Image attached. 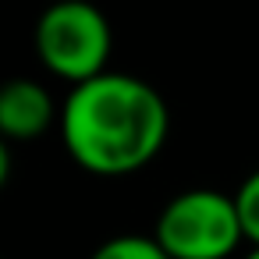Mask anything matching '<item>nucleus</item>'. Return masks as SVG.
Wrapping results in <instances>:
<instances>
[{
  "mask_svg": "<svg viewBox=\"0 0 259 259\" xmlns=\"http://www.w3.org/2000/svg\"><path fill=\"white\" fill-rule=\"evenodd\" d=\"M167 132L170 114L163 96L128 71H107L75 85L61 103L64 149L96 178H128L149 167Z\"/></svg>",
  "mask_w": 259,
  "mask_h": 259,
  "instance_id": "1",
  "label": "nucleus"
},
{
  "mask_svg": "<svg viewBox=\"0 0 259 259\" xmlns=\"http://www.w3.org/2000/svg\"><path fill=\"white\" fill-rule=\"evenodd\" d=\"M110 50L114 29L89 0H57L36 22V54L43 68L71 82V89L107 75Z\"/></svg>",
  "mask_w": 259,
  "mask_h": 259,
  "instance_id": "2",
  "label": "nucleus"
},
{
  "mask_svg": "<svg viewBox=\"0 0 259 259\" xmlns=\"http://www.w3.org/2000/svg\"><path fill=\"white\" fill-rule=\"evenodd\" d=\"M153 238L170 259H227L245 241V231L234 195L217 188H188L160 209Z\"/></svg>",
  "mask_w": 259,
  "mask_h": 259,
  "instance_id": "3",
  "label": "nucleus"
},
{
  "mask_svg": "<svg viewBox=\"0 0 259 259\" xmlns=\"http://www.w3.org/2000/svg\"><path fill=\"white\" fill-rule=\"evenodd\" d=\"M54 121H61V110L47 85L32 78H11L0 89V132L8 139H39Z\"/></svg>",
  "mask_w": 259,
  "mask_h": 259,
  "instance_id": "4",
  "label": "nucleus"
},
{
  "mask_svg": "<svg viewBox=\"0 0 259 259\" xmlns=\"http://www.w3.org/2000/svg\"><path fill=\"white\" fill-rule=\"evenodd\" d=\"M89 259H170L163 248H160V241L149 234V238H142V234H117V238H107Z\"/></svg>",
  "mask_w": 259,
  "mask_h": 259,
  "instance_id": "5",
  "label": "nucleus"
},
{
  "mask_svg": "<svg viewBox=\"0 0 259 259\" xmlns=\"http://www.w3.org/2000/svg\"><path fill=\"white\" fill-rule=\"evenodd\" d=\"M234 206H238V220H241L245 241H252V248H259V170H252L238 185Z\"/></svg>",
  "mask_w": 259,
  "mask_h": 259,
  "instance_id": "6",
  "label": "nucleus"
},
{
  "mask_svg": "<svg viewBox=\"0 0 259 259\" xmlns=\"http://www.w3.org/2000/svg\"><path fill=\"white\" fill-rule=\"evenodd\" d=\"M245 259H259V248H252V252H248V255H245Z\"/></svg>",
  "mask_w": 259,
  "mask_h": 259,
  "instance_id": "7",
  "label": "nucleus"
}]
</instances>
